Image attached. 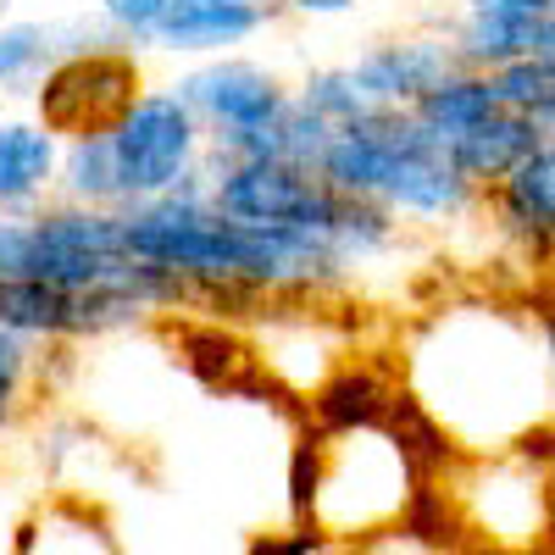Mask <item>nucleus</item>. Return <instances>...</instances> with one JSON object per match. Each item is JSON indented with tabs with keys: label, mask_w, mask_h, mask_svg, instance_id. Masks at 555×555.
Returning a JSON list of instances; mask_svg holds the SVG:
<instances>
[{
	"label": "nucleus",
	"mask_w": 555,
	"mask_h": 555,
	"mask_svg": "<svg viewBox=\"0 0 555 555\" xmlns=\"http://www.w3.org/2000/svg\"><path fill=\"white\" fill-rule=\"evenodd\" d=\"M112 44L95 17H7L0 23V95H34L56 62Z\"/></svg>",
	"instance_id": "obj_14"
},
{
	"label": "nucleus",
	"mask_w": 555,
	"mask_h": 555,
	"mask_svg": "<svg viewBox=\"0 0 555 555\" xmlns=\"http://www.w3.org/2000/svg\"><path fill=\"white\" fill-rule=\"evenodd\" d=\"M39 494H44L39 473L23 467V461H12V455H0V555L17 550L23 517H28V505H34Z\"/></svg>",
	"instance_id": "obj_23"
},
{
	"label": "nucleus",
	"mask_w": 555,
	"mask_h": 555,
	"mask_svg": "<svg viewBox=\"0 0 555 555\" xmlns=\"http://www.w3.org/2000/svg\"><path fill=\"white\" fill-rule=\"evenodd\" d=\"M139 89H145L139 56L122 51V44H95V51H78V56L56 62L34 83V117L56 139L101 133Z\"/></svg>",
	"instance_id": "obj_9"
},
{
	"label": "nucleus",
	"mask_w": 555,
	"mask_h": 555,
	"mask_svg": "<svg viewBox=\"0 0 555 555\" xmlns=\"http://www.w3.org/2000/svg\"><path fill=\"white\" fill-rule=\"evenodd\" d=\"M455 67L494 73L522 56H555V12H517V7H455L434 17Z\"/></svg>",
	"instance_id": "obj_12"
},
{
	"label": "nucleus",
	"mask_w": 555,
	"mask_h": 555,
	"mask_svg": "<svg viewBox=\"0 0 555 555\" xmlns=\"http://www.w3.org/2000/svg\"><path fill=\"white\" fill-rule=\"evenodd\" d=\"M489 112H500L494 89H489V73H473V67H450L439 83H428L423 95L405 106V117L423 128L428 139H439V145L461 139L467 128H478Z\"/></svg>",
	"instance_id": "obj_18"
},
{
	"label": "nucleus",
	"mask_w": 555,
	"mask_h": 555,
	"mask_svg": "<svg viewBox=\"0 0 555 555\" xmlns=\"http://www.w3.org/2000/svg\"><path fill=\"white\" fill-rule=\"evenodd\" d=\"M278 17H284L278 0H167L151 34V51L178 62L234 56L250 39H261Z\"/></svg>",
	"instance_id": "obj_10"
},
{
	"label": "nucleus",
	"mask_w": 555,
	"mask_h": 555,
	"mask_svg": "<svg viewBox=\"0 0 555 555\" xmlns=\"http://www.w3.org/2000/svg\"><path fill=\"white\" fill-rule=\"evenodd\" d=\"M539 145H555V128H539L528 117H512V112H489L478 128H467L461 139H450L444 156L455 162V172L473 183V190H489L512 172L522 156H533Z\"/></svg>",
	"instance_id": "obj_17"
},
{
	"label": "nucleus",
	"mask_w": 555,
	"mask_h": 555,
	"mask_svg": "<svg viewBox=\"0 0 555 555\" xmlns=\"http://www.w3.org/2000/svg\"><path fill=\"white\" fill-rule=\"evenodd\" d=\"M455 7H517V12H555V0H455Z\"/></svg>",
	"instance_id": "obj_26"
},
{
	"label": "nucleus",
	"mask_w": 555,
	"mask_h": 555,
	"mask_svg": "<svg viewBox=\"0 0 555 555\" xmlns=\"http://www.w3.org/2000/svg\"><path fill=\"white\" fill-rule=\"evenodd\" d=\"M0 278H23V284L67 289V295L128 289L139 300H151L156 317L183 306V295L162 272L139 267L128 256L117 211L67 206V201H51L28 217H0Z\"/></svg>",
	"instance_id": "obj_5"
},
{
	"label": "nucleus",
	"mask_w": 555,
	"mask_h": 555,
	"mask_svg": "<svg viewBox=\"0 0 555 555\" xmlns=\"http://www.w3.org/2000/svg\"><path fill=\"white\" fill-rule=\"evenodd\" d=\"M122 245L139 267L162 272L167 284L190 300L211 306H272V300H311L328 306L356 289V272L345 256L317 240L295 234V228H250L222 217L206 201V183L190 178L178 190L122 206Z\"/></svg>",
	"instance_id": "obj_2"
},
{
	"label": "nucleus",
	"mask_w": 555,
	"mask_h": 555,
	"mask_svg": "<svg viewBox=\"0 0 555 555\" xmlns=\"http://www.w3.org/2000/svg\"><path fill=\"white\" fill-rule=\"evenodd\" d=\"M555 339L544 300L455 295L400 334V384L444 455L550 439Z\"/></svg>",
	"instance_id": "obj_1"
},
{
	"label": "nucleus",
	"mask_w": 555,
	"mask_h": 555,
	"mask_svg": "<svg viewBox=\"0 0 555 555\" xmlns=\"http://www.w3.org/2000/svg\"><path fill=\"white\" fill-rule=\"evenodd\" d=\"M455 67L450 44L434 23L411 28V34H389V39H373L366 51L350 56V73L356 83L373 95L378 112H405L416 95H423L428 83H439L444 73Z\"/></svg>",
	"instance_id": "obj_13"
},
{
	"label": "nucleus",
	"mask_w": 555,
	"mask_h": 555,
	"mask_svg": "<svg viewBox=\"0 0 555 555\" xmlns=\"http://www.w3.org/2000/svg\"><path fill=\"white\" fill-rule=\"evenodd\" d=\"M317 178L334 195L378 206L405 234H444L483 217V190H473L439 139H428L405 112H378L366 122L334 128L317 156Z\"/></svg>",
	"instance_id": "obj_4"
},
{
	"label": "nucleus",
	"mask_w": 555,
	"mask_h": 555,
	"mask_svg": "<svg viewBox=\"0 0 555 555\" xmlns=\"http://www.w3.org/2000/svg\"><path fill=\"white\" fill-rule=\"evenodd\" d=\"M483 217H489V240L517 250L522 261H550L555 240V145H539L522 156L500 183L483 190Z\"/></svg>",
	"instance_id": "obj_11"
},
{
	"label": "nucleus",
	"mask_w": 555,
	"mask_h": 555,
	"mask_svg": "<svg viewBox=\"0 0 555 555\" xmlns=\"http://www.w3.org/2000/svg\"><path fill=\"white\" fill-rule=\"evenodd\" d=\"M361 0H278L284 17H300V23H334V17H350Z\"/></svg>",
	"instance_id": "obj_25"
},
{
	"label": "nucleus",
	"mask_w": 555,
	"mask_h": 555,
	"mask_svg": "<svg viewBox=\"0 0 555 555\" xmlns=\"http://www.w3.org/2000/svg\"><path fill=\"white\" fill-rule=\"evenodd\" d=\"M306 455L311 489L300 528H311L322 544H366L411 528L428 489V467L411 434L389 423L384 411L345 416V423H311Z\"/></svg>",
	"instance_id": "obj_3"
},
{
	"label": "nucleus",
	"mask_w": 555,
	"mask_h": 555,
	"mask_svg": "<svg viewBox=\"0 0 555 555\" xmlns=\"http://www.w3.org/2000/svg\"><path fill=\"white\" fill-rule=\"evenodd\" d=\"M12 555H122V544H117L106 505L67 494V489H44L28 505Z\"/></svg>",
	"instance_id": "obj_15"
},
{
	"label": "nucleus",
	"mask_w": 555,
	"mask_h": 555,
	"mask_svg": "<svg viewBox=\"0 0 555 555\" xmlns=\"http://www.w3.org/2000/svg\"><path fill=\"white\" fill-rule=\"evenodd\" d=\"M106 151L117 178V211L156 201L178 183L201 178L206 167V133L167 83H145L139 95L106 122Z\"/></svg>",
	"instance_id": "obj_8"
},
{
	"label": "nucleus",
	"mask_w": 555,
	"mask_h": 555,
	"mask_svg": "<svg viewBox=\"0 0 555 555\" xmlns=\"http://www.w3.org/2000/svg\"><path fill=\"white\" fill-rule=\"evenodd\" d=\"M0 7H12V0H0Z\"/></svg>",
	"instance_id": "obj_27"
},
{
	"label": "nucleus",
	"mask_w": 555,
	"mask_h": 555,
	"mask_svg": "<svg viewBox=\"0 0 555 555\" xmlns=\"http://www.w3.org/2000/svg\"><path fill=\"white\" fill-rule=\"evenodd\" d=\"M494 89V106L528 117L539 128H555V56H522V62H505L489 73Z\"/></svg>",
	"instance_id": "obj_21"
},
{
	"label": "nucleus",
	"mask_w": 555,
	"mask_h": 555,
	"mask_svg": "<svg viewBox=\"0 0 555 555\" xmlns=\"http://www.w3.org/2000/svg\"><path fill=\"white\" fill-rule=\"evenodd\" d=\"M455 533L489 555H539L550 544V439L489 455H444L439 489Z\"/></svg>",
	"instance_id": "obj_6"
},
{
	"label": "nucleus",
	"mask_w": 555,
	"mask_h": 555,
	"mask_svg": "<svg viewBox=\"0 0 555 555\" xmlns=\"http://www.w3.org/2000/svg\"><path fill=\"white\" fill-rule=\"evenodd\" d=\"M172 95L190 106V117L206 133V156H228V162H272L278 156V122H284L295 83L234 51V56H206L190 62L172 83Z\"/></svg>",
	"instance_id": "obj_7"
},
{
	"label": "nucleus",
	"mask_w": 555,
	"mask_h": 555,
	"mask_svg": "<svg viewBox=\"0 0 555 555\" xmlns=\"http://www.w3.org/2000/svg\"><path fill=\"white\" fill-rule=\"evenodd\" d=\"M317 550H322V539H317L311 528L289 522V528H261V533H250L240 555H317Z\"/></svg>",
	"instance_id": "obj_24"
},
{
	"label": "nucleus",
	"mask_w": 555,
	"mask_h": 555,
	"mask_svg": "<svg viewBox=\"0 0 555 555\" xmlns=\"http://www.w3.org/2000/svg\"><path fill=\"white\" fill-rule=\"evenodd\" d=\"M295 101H300L311 117H322L328 128H350V122L378 117L373 95L356 83L350 62H322V67H311V73L295 83Z\"/></svg>",
	"instance_id": "obj_20"
},
{
	"label": "nucleus",
	"mask_w": 555,
	"mask_h": 555,
	"mask_svg": "<svg viewBox=\"0 0 555 555\" xmlns=\"http://www.w3.org/2000/svg\"><path fill=\"white\" fill-rule=\"evenodd\" d=\"M44 345L0 328V439H17L34 416V400L44 389Z\"/></svg>",
	"instance_id": "obj_19"
},
{
	"label": "nucleus",
	"mask_w": 555,
	"mask_h": 555,
	"mask_svg": "<svg viewBox=\"0 0 555 555\" xmlns=\"http://www.w3.org/2000/svg\"><path fill=\"white\" fill-rule=\"evenodd\" d=\"M62 139L39 117H0V217H28L56 201Z\"/></svg>",
	"instance_id": "obj_16"
},
{
	"label": "nucleus",
	"mask_w": 555,
	"mask_h": 555,
	"mask_svg": "<svg viewBox=\"0 0 555 555\" xmlns=\"http://www.w3.org/2000/svg\"><path fill=\"white\" fill-rule=\"evenodd\" d=\"M162 7L167 0H95V23L106 28L112 44H122V51L145 56L151 51V34L162 23Z\"/></svg>",
	"instance_id": "obj_22"
}]
</instances>
